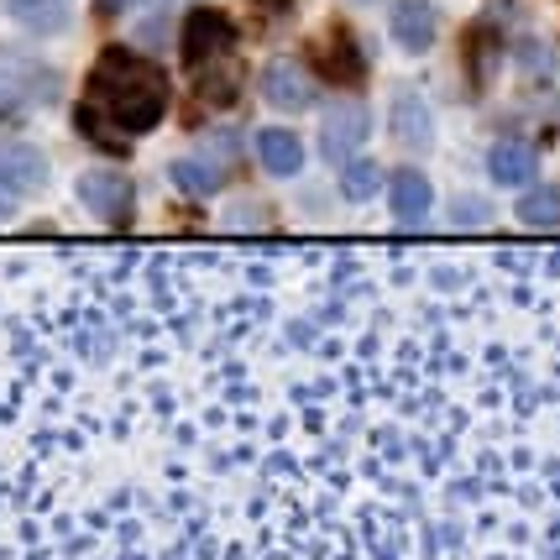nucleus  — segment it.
<instances>
[{
	"mask_svg": "<svg viewBox=\"0 0 560 560\" xmlns=\"http://www.w3.org/2000/svg\"><path fill=\"white\" fill-rule=\"evenodd\" d=\"M168 116V79L163 69L131 48H105L90 73V105L79 110L84 137L121 152L131 137H147Z\"/></svg>",
	"mask_w": 560,
	"mask_h": 560,
	"instance_id": "obj_1",
	"label": "nucleus"
},
{
	"mask_svg": "<svg viewBox=\"0 0 560 560\" xmlns=\"http://www.w3.org/2000/svg\"><path fill=\"white\" fill-rule=\"evenodd\" d=\"M79 199L90 205V215L100 225H110V231H126L131 215H137V189H131V178L116 168H90L79 178Z\"/></svg>",
	"mask_w": 560,
	"mask_h": 560,
	"instance_id": "obj_2",
	"label": "nucleus"
},
{
	"mask_svg": "<svg viewBox=\"0 0 560 560\" xmlns=\"http://www.w3.org/2000/svg\"><path fill=\"white\" fill-rule=\"evenodd\" d=\"M48 184V158L26 142H0V220L11 215V205L37 195Z\"/></svg>",
	"mask_w": 560,
	"mask_h": 560,
	"instance_id": "obj_3",
	"label": "nucleus"
},
{
	"mask_svg": "<svg viewBox=\"0 0 560 560\" xmlns=\"http://www.w3.org/2000/svg\"><path fill=\"white\" fill-rule=\"evenodd\" d=\"M231 48H236V26H231L225 11L199 5V11L184 16V63H189V69H205L210 58H225Z\"/></svg>",
	"mask_w": 560,
	"mask_h": 560,
	"instance_id": "obj_4",
	"label": "nucleus"
},
{
	"mask_svg": "<svg viewBox=\"0 0 560 560\" xmlns=\"http://www.w3.org/2000/svg\"><path fill=\"white\" fill-rule=\"evenodd\" d=\"M366 131H372V121H366L362 105H341V110H330L325 116V126H319V152L330 158V163H351L357 152H362Z\"/></svg>",
	"mask_w": 560,
	"mask_h": 560,
	"instance_id": "obj_5",
	"label": "nucleus"
},
{
	"mask_svg": "<svg viewBox=\"0 0 560 560\" xmlns=\"http://www.w3.org/2000/svg\"><path fill=\"white\" fill-rule=\"evenodd\" d=\"M257 84H262V100H268L272 110H304L310 95H315L310 69H304V63H293V58H272Z\"/></svg>",
	"mask_w": 560,
	"mask_h": 560,
	"instance_id": "obj_6",
	"label": "nucleus"
},
{
	"mask_svg": "<svg viewBox=\"0 0 560 560\" xmlns=\"http://www.w3.org/2000/svg\"><path fill=\"white\" fill-rule=\"evenodd\" d=\"M388 32L404 52H430L435 48V37H440L435 5H430V0H398L393 16H388Z\"/></svg>",
	"mask_w": 560,
	"mask_h": 560,
	"instance_id": "obj_7",
	"label": "nucleus"
},
{
	"mask_svg": "<svg viewBox=\"0 0 560 560\" xmlns=\"http://www.w3.org/2000/svg\"><path fill=\"white\" fill-rule=\"evenodd\" d=\"M388 199H393V220L398 225H424L430 220V205H435V189L419 168H398L388 178Z\"/></svg>",
	"mask_w": 560,
	"mask_h": 560,
	"instance_id": "obj_8",
	"label": "nucleus"
},
{
	"mask_svg": "<svg viewBox=\"0 0 560 560\" xmlns=\"http://www.w3.org/2000/svg\"><path fill=\"white\" fill-rule=\"evenodd\" d=\"M388 116H393V137L404 147L424 152V147L435 142V116H430V105H424L415 90H398V95L388 100Z\"/></svg>",
	"mask_w": 560,
	"mask_h": 560,
	"instance_id": "obj_9",
	"label": "nucleus"
},
{
	"mask_svg": "<svg viewBox=\"0 0 560 560\" xmlns=\"http://www.w3.org/2000/svg\"><path fill=\"white\" fill-rule=\"evenodd\" d=\"M535 168H539L535 147H524V142H498L488 152L492 184H503V189H529V184H535Z\"/></svg>",
	"mask_w": 560,
	"mask_h": 560,
	"instance_id": "obj_10",
	"label": "nucleus"
},
{
	"mask_svg": "<svg viewBox=\"0 0 560 560\" xmlns=\"http://www.w3.org/2000/svg\"><path fill=\"white\" fill-rule=\"evenodd\" d=\"M257 163H262L272 178H293V173L304 168V142H299L293 131L268 126V131H257Z\"/></svg>",
	"mask_w": 560,
	"mask_h": 560,
	"instance_id": "obj_11",
	"label": "nucleus"
},
{
	"mask_svg": "<svg viewBox=\"0 0 560 560\" xmlns=\"http://www.w3.org/2000/svg\"><path fill=\"white\" fill-rule=\"evenodd\" d=\"M168 178L184 195H220V189H225V168L210 163V158H178L168 168Z\"/></svg>",
	"mask_w": 560,
	"mask_h": 560,
	"instance_id": "obj_12",
	"label": "nucleus"
},
{
	"mask_svg": "<svg viewBox=\"0 0 560 560\" xmlns=\"http://www.w3.org/2000/svg\"><path fill=\"white\" fill-rule=\"evenodd\" d=\"M518 220L535 225V231H556L560 225V189H550V184H529V189L518 195Z\"/></svg>",
	"mask_w": 560,
	"mask_h": 560,
	"instance_id": "obj_13",
	"label": "nucleus"
},
{
	"mask_svg": "<svg viewBox=\"0 0 560 560\" xmlns=\"http://www.w3.org/2000/svg\"><path fill=\"white\" fill-rule=\"evenodd\" d=\"M5 11L32 32H58L69 22V0H5Z\"/></svg>",
	"mask_w": 560,
	"mask_h": 560,
	"instance_id": "obj_14",
	"label": "nucleus"
},
{
	"mask_svg": "<svg viewBox=\"0 0 560 560\" xmlns=\"http://www.w3.org/2000/svg\"><path fill=\"white\" fill-rule=\"evenodd\" d=\"M383 189V168L372 163V158H351L341 168V195L351 199V205H362V199H372Z\"/></svg>",
	"mask_w": 560,
	"mask_h": 560,
	"instance_id": "obj_15",
	"label": "nucleus"
},
{
	"mask_svg": "<svg viewBox=\"0 0 560 560\" xmlns=\"http://www.w3.org/2000/svg\"><path fill=\"white\" fill-rule=\"evenodd\" d=\"M456 220H462V225H488V210H482V199H477V205H466Z\"/></svg>",
	"mask_w": 560,
	"mask_h": 560,
	"instance_id": "obj_16",
	"label": "nucleus"
},
{
	"mask_svg": "<svg viewBox=\"0 0 560 560\" xmlns=\"http://www.w3.org/2000/svg\"><path fill=\"white\" fill-rule=\"evenodd\" d=\"M116 5H121V0H105V11H116Z\"/></svg>",
	"mask_w": 560,
	"mask_h": 560,
	"instance_id": "obj_17",
	"label": "nucleus"
},
{
	"mask_svg": "<svg viewBox=\"0 0 560 560\" xmlns=\"http://www.w3.org/2000/svg\"><path fill=\"white\" fill-rule=\"evenodd\" d=\"M357 5H372V0H357Z\"/></svg>",
	"mask_w": 560,
	"mask_h": 560,
	"instance_id": "obj_18",
	"label": "nucleus"
}]
</instances>
